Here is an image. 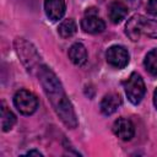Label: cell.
Segmentation results:
<instances>
[{"mask_svg":"<svg viewBox=\"0 0 157 157\" xmlns=\"http://www.w3.org/2000/svg\"><path fill=\"white\" fill-rule=\"evenodd\" d=\"M39 81L44 88V92L50 101L55 113L60 118V120L70 129L77 126V118L71 102L69 101L65 91L56 77V75L47 66H39L38 69Z\"/></svg>","mask_w":157,"mask_h":157,"instance_id":"1","label":"cell"},{"mask_svg":"<svg viewBox=\"0 0 157 157\" xmlns=\"http://www.w3.org/2000/svg\"><path fill=\"white\" fill-rule=\"evenodd\" d=\"M125 32L126 36L134 42L139 40L141 34L157 38V20L147 18L142 15H134L126 22Z\"/></svg>","mask_w":157,"mask_h":157,"instance_id":"2","label":"cell"},{"mask_svg":"<svg viewBox=\"0 0 157 157\" xmlns=\"http://www.w3.org/2000/svg\"><path fill=\"white\" fill-rule=\"evenodd\" d=\"M124 88H125V94H126L128 99L132 104L140 103L141 99L144 98V94L146 91L144 80L137 72H132L129 76V78L124 82Z\"/></svg>","mask_w":157,"mask_h":157,"instance_id":"3","label":"cell"},{"mask_svg":"<svg viewBox=\"0 0 157 157\" xmlns=\"http://www.w3.org/2000/svg\"><path fill=\"white\" fill-rule=\"evenodd\" d=\"M13 104L21 114L31 115L38 108V99L32 92L27 90H20L13 96Z\"/></svg>","mask_w":157,"mask_h":157,"instance_id":"4","label":"cell"},{"mask_svg":"<svg viewBox=\"0 0 157 157\" xmlns=\"http://www.w3.org/2000/svg\"><path fill=\"white\" fill-rule=\"evenodd\" d=\"M15 45H16L17 54L20 55L22 61L27 65L28 70H29V67L33 69L36 66V64L38 63V55H37L34 48L22 38H17L15 40Z\"/></svg>","mask_w":157,"mask_h":157,"instance_id":"5","label":"cell"},{"mask_svg":"<svg viewBox=\"0 0 157 157\" xmlns=\"http://www.w3.org/2000/svg\"><path fill=\"white\" fill-rule=\"evenodd\" d=\"M105 58H107L108 64L117 69H123L129 63V53L121 45L110 47L105 53Z\"/></svg>","mask_w":157,"mask_h":157,"instance_id":"6","label":"cell"},{"mask_svg":"<svg viewBox=\"0 0 157 157\" xmlns=\"http://www.w3.org/2000/svg\"><path fill=\"white\" fill-rule=\"evenodd\" d=\"M92 10L93 9L86 11V16L81 21V28L87 33H101L104 31L105 23L96 15V11Z\"/></svg>","mask_w":157,"mask_h":157,"instance_id":"7","label":"cell"},{"mask_svg":"<svg viewBox=\"0 0 157 157\" xmlns=\"http://www.w3.org/2000/svg\"><path fill=\"white\" fill-rule=\"evenodd\" d=\"M113 131L119 139L128 141V140L132 139V136L135 134V128H134V124L129 119L119 118L113 124Z\"/></svg>","mask_w":157,"mask_h":157,"instance_id":"8","label":"cell"},{"mask_svg":"<svg viewBox=\"0 0 157 157\" xmlns=\"http://www.w3.org/2000/svg\"><path fill=\"white\" fill-rule=\"evenodd\" d=\"M44 10L49 20L58 21L65 13V1L64 0H45Z\"/></svg>","mask_w":157,"mask_h":157,"instance_id":"9","label":"cell"},{"mask_svg":"<svg viewBox=\"0 0 157 157\" xmlns=\"http://www.w3.org/2000/svg\"><path fill=\"white\" fill-rule=\"evenodd\" d=\"M120 104H121V98L118 93H108L103 97L101 102V112L104 115H110L114 112H117Z\"/></svg>","mask_w":157,"mask_h":157,"instance_id":"10","label":"cell"},{"mask_svg":"<svg viewBox=\"0 0 157 157\" xmlns=\"http://www.w3.org/2000/svg\"><path fill=\"white\" fill-rule=\"evenodd\" d=\"M69 58L75 65L82 66L87 61V50H86L85 45L81 43L72 44L69 49Z\"/></svg>","mask_w":157,"mask_h":157,"instance_id":"11","label":"cell"},{"mask_svg":"<svg viewBox=\"0 0 157 157\" xmlns=\"http://www.w3.org/2000/svg\"><path fill=\"white\" fill-rule=\"evenodd\" d=\"M108 15H109V20L113 23H119L126 17L128 7L121 1H114V2H112L109 5Z\"/></svg>","mask_w":157,"mask_h":157,"instance_id":"12","label":"cell"},{"mask_svg":"<svg viewBox=\"0 0 157 157\" xmlns=\"http://www.w3.org/2000/svg\"><path fill=\"white\" fill-rule=\"evenodd\" d=\"M15 123H16L15 114L2 102L1 103V129H2V131H9L10 129H12Z\"/></svg>","mask_w":157,"mask_h":157,"instance_id":"13","label":"cell"},{"mask_svg":"<svg viewBox=\"0 0 157 157\" xmlns=\"http://www.w3.org/2000/svg\"><path fill=\"white\" fill-rule=\"evenodd\" d=\"M76 29H77L76 22L72 18H67V20H65V21H63L60 23V26L58 28V32H59L60 37L70 38V37H72L76 33Z\"/></svg>","mask_w":157,"mask_h":157,"instance_id":"14","label":"cell"},{"mask_svg":"<svg viewBox=\"0 0 157 157\" xmlns=\"http://www.w3.org/2000/svg\"><path fill=\"white\" fill-rule=\"evenodd\" d=\"M144 65L150 75L157 76V48H155L147 53V55L145 56Z\"/></svg>","mask_w":157,"mask_h":157,"instance_id":"15","label":"cell"},{"mask_svg":"<svg viewBox=\"0 0 157 157\" xmlns=\"http://www.w3.org/2000/svg\"><path fill=\"white\" fill-rule=\"evenodd\" d=\"M147 11H148L151 15L157 16V0H148Z\"/></svg>","mask_w":157,"mask_h":157,"instance_id":"16","label":"cell"},{"mask_svg":"<svg viewBox=\"0 0 157 157\" xmlns=\"http://www.w3.org/2000/svg\"><path fill=\"white\" fill-rule=\"evenodd\" d=\"M28 156H32V155H36V156H42V153L39 151H36V150H32V151H28L27 152Z\"/></svg>","mask_w":157,"mask_h":157,"instance_id":"17","label":"cell"},{"mask_svg":"<svg viewBox=\"0 0 157 157\" xmlns=\"http://www.w3.org/2000/svg\"><path fill=\"white\" fill-rule=\"evenodd\" d=\"M153 103H155V107L157 108V88L155 90V93H153Z\"/></svg>","mask_w":157,"mask_h":157,"instance_id":"18","label":"cell"}]
</instances>
